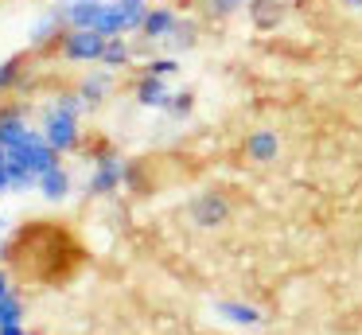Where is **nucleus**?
<instances>
[{"instance_id": "25", "label": "nucleus", "mask_w": 362, "mask_h": 335, "mask_svg": "<svg viewBox=\"0 0 362 335\" xmlns=\"http://www.w3.org/2000/svg\"><path fill=\"white\" fill-rule=\"evenodd\" d=\"M129 4H152V0H129Z\"/></svg>"}, {"instance_id": "1", "label": "nucleus", "mask_w": 362, "mask_h": 335, "mask_svg": "<svg viewBox=\"0 0 362 335\" xmlns=\"http://www.w3.org/2000/svg\"><path fill=\"white\" fill-rule=\"evenodd\" d=\"M0 148L8 156L12 191H32L43 171H51L63 156L43 140L40 125H32L20 101H0Z\"/></svg>"}, {"instance_id": "3", "label": "nucleus", "mask_w": 362, "mask_h": 335, "mask_svg": "<svg viewBox=\"0 0 362 335\" xmlns=\"http://www.w3.org/2000/svg\"><path fill=\"white\" fill-rule=\"evenodd\" d=\"M82 113H86V106H82L78 90H59L43 101L40 132L59 156H71L82 148Z\"/></svg>"}, {"instance_id": "8", "label": "nucleus", "mask_w": 362, "mask_h": 335, "mask_svg": "<svg viewBox=\"0 0 362 335\" xmlns=\"http://www.w3.org/2000/svg\"><path fill=\"white\" fill-rule=\"evenodd\" d=\"M78 98H82V106H86V113L90 109H102L105 101L113 98V90H117V82H113V70H105V67H90L86 74L78 78Z\"/></svg>"}, {"instance_id": "10", "label": "nucleus", "mask_w": 362, "mask_h": 335, "mask_svg": "<svg viewBox=\"0 0 362 335\" xmlns=\"http://www.w3.org/2000/svg\"><path fill=\"white\" fill-rule=\"evenodd\" d=\"M35 191H40L47 203H66V199L74 195V176H71V168H66V164L59 160L51 171H43V176H40Z\"/></svg>"}, {"instance_id": "12", "label": "nucleus", "mask_w": 362, "mask_h": 335, "mask_svg": "<svg viewBox=\"0 0 362 335\" xmlns=\"http://www.w3.org/2000/svg\"><path fill=\"white\" fill-rule=\"evenodd\" d=\"M245 156H250V160H257V164L276 160V156H281V137H276V132H269V129L250 132V137H245Z\"/></svg>"}, {"instance_id": "13", "label": "nucleus", "mask_w": 362, "mask_h": 335, "mask_svg": "<svg viewBox=\"0 0 362 335\" xmlns=\"http://www.w3.org/2000/svg\"><path fill=\"white\" fill-rule=\"evenodd\" d=\"M136 62V43L133 39H110V43H105V55H102V67L105 70H113V74H117V70H129Z\"/></svg>"}, {"instance_id": "11", "label": "nucleus", "mask_w": 362, "mask_h": 335, "mask_svg": "<svg viewBox=\"0 0 362 335\" xmlns=\"http://www.w3.org/2000/svg\"><path fill=\"white\" fill-rule=\"evenodd\" d=\"M226 215H230V203L222 195H199L195 207H191V218L199 226H218V222H226Z\"/></svg>"}, {"instance_id": "21", "label": "nucleus", "mask_w": 362, "mask_h": 335, "mask_svg": "<svg viewBox=\"0 0 362 335\" xmlns=\"http://www.w3.org/2000/svg\"><path fill=\"white\" fill-rule=\"evenodd\" d=\"M12 191V176H8V156H4V148H0V195Z\"/></svg>"}, {"instance_id": "22", "label": "nucleus", "mask_w": 362, "mask_h": 335, "mask_svg": "<svg viewBox=\"0 0 362 335\" xmlns=\"http://www.w3.org/2000/svg\"><path fill=\"white\" fill-rule=\"evenodd\" d=\"M8 293H12V280H8V273L0 269V300H4V296H8Z\"/></svg>"}, {"instance_id": "17", "label": "nucleus", "mask_w": 362, "mask_h": 335, "mask_svg": "<svg viewBox=\"0 0 362 335\" xmlns=\"http://www.w3.org/2000/svg\"><path fill=\"white\" fill-rule=\"evenodd\" d=\"M245 8H250V0H203V12L211 16V20H234Z\"/></svg>"}, {"instance_id": "14", "label": "nucleus", "mask_w": 362, "mask_h": 335, "mask_svg": "<svg viewBox=\"0 0 362 335\" xmlns=\"http://www.w3.org/2000/svg\"><path fill=\"white\" fill-rule=\"evenodd\" d=\"M24 82H28V62H24V55H8V59H0V98L16 93Z\"/></svg>"}, {"instance_id": "19", "label": "nucleus", "mask_w": 362, "mask_h": 335, "mask_svg": "<svg viewBox=\"0 0 362 335\" xmlns=\"http://www.w3.org/2000/svg\"><path fill=\"white\" fill-rule=\"evenodd\" d=\"M191 109H195V90H175L172 93V106H168L164 113L172 117V121H187Z\"/></svg>"}, {"instance_id": "16", "label": "nucleus", "mask_w": 362, "mask_h": 335, "mask_svg": "<svg viewBox=\"0 0 362 335\" xmlns=\"http://www.w3.org/2000/svg\"><path fill=\"white\" fill-rule=\"evenodd\" d=\"M141 74L168 78V82H172V78L180 74V59H175V55H148V59L141 62Z\"/></svg>"}, {"instance_id": "20", "label": "nucleus", "mask_w": 362, "mask_h": 335, "mask_svg": "<svg viewBox=\"0 0 362 335\" xmlns=\"http://www.w3.org/2000/svg\"><path fill=\"white\" fill-rule=\"evenodd\" d=\"M218 316H226V319H234V324H257V312L253 308H245V304H218Z\"/></svg>"}, {"instance_id": "6", "label": "nucleus", "mask_w": 362, "mask_h": 335, "mask_svg": "<svg viewBox=\"0 0 362 335\" xmlns=\"http://www.w3.org/2000/svg\"><path fill=\"white\" fill-rule=\"evenodd\" d=\"M105 43L110 39L105 35H98V31H78V28H71L63 35V43L55 47V55L66 62V67H102V55H105Z\"/></svg>"}, {"instance_id": "26", "label": "nucleus", "mask_w": 362, "mask_h": 335, "mask_svg": "<svg viewBox=\"0 0 362 335\" xmlns=\"http://www.w3.org/2000/svg\"><path fill=\"white\" fill-rule=\"evenodd\" d=\"M28 335H40V331H28Z\"/></svg>"}, {"instance_id": "24", "label": "nucleus", "mask_w": 362, "mask_h": 335, "mask_svg": "<svg viewBox=\"0 0 362 335\" xmlns=\"http://www.w3.org/2000/svg\"><path fill=\"white\" fill-rule=\"evenodd\" d=\"M0 335H28V331H24V324H20V327H0Z\"/></svg>"}, {"instance_id": "2", "label": "nucleus", "mask_w": 362, "mask_h": 335, "mask_svg": "<svg viewBox=\"0 0 362 335\" xmlns=\"http://www.w3.org/2000/svg\"><path fill=\"white\" fill-rule=\"evenodd\" d=\"M144 8L148 4H129V0H63L59 12H63L66 28L98 31L105 39H136Z\"/></svg>"}, {"instance_id": "9", "label": "nucleus", "mask_w": 362, "mask_h": 335, "mask_svg": "<svg viewBox=\"0 0 362 335\" xmlns=\"http://www.w3.org/2000/svg\"><path fill=\"white\" fill-rule=\"evenodd\" d=\"M172 82L168 78H152V74H136L133 82V101L141 109H156V113H164L168 106H172Z\"/></svg>"}, {"instance_id": "15", "label": "nucleus", "mask_w": 362, "mask_h": 335, "mask_svg": "<svg viewBox=\"0 0 362 335\" xmlns=\"http://www.w3.org/2000/svg\"><path fill=\"white\" fill-rule=\"evenodd\" d=\"M245 12H250V20L257 23L261 31L276 28V23L284 20V4H281V0H250V8H245Z\"/></svg>"}, {"instance_id": "4", "label": "nucleus", "mask_w": 362, "mask_h": 335, "mask_svg": "<svg viewBox=\"0 0 362 335\" xmlns=\"http://www.w3.org/2000/svg\"><path fill=\"white\" fill-rule=\"evenodd\" d=\"M125 176H129V160L117 148L98 140V148H90V176H86V183H82V191H86L90 199H105V195L125 187Z\"/></svg>"}, {"instance_id": "5", "label": "nucleus", "mask_w": 362, "mask_h": 335, "mask_svg": "<svg viewBox=\"0 0 362 335\" xmlns=\"http://www.w3.org/2000/svg\"><path fill=\"white\" fill-rule=\"evenodd\" d=\"M187 20V16L180 12L175 4H148L144 8V20H141V31H136V39H141L144 47H164L175 39V31H180V23Z\"/></svg>"}, {"instance_id": "18", "label": "nucleus", "mask_w": 362, "mask_h": 335, "mask_svg": "<svg viewBox=\"0 0 362 335\" xmlns=\"http://www.w3.org/2000/svg\"><path fill=\"white\" fill-rule=\"evenodd\" d=\"M20 324H24V300H20V293H8L0 300V327H20Z\"/></svg>"}, {"instance_id": "23", "label": "nucleus", "mask_w": 362, "mask_h": 335, "mask_svg": "<svg viewBox=\"0 0 362 335\" xmlns=\"http://www.w3.org/2000/svg\"><path fill=\"white\" fill-rule=\"evenodd\" d=\"M339 4H343L346 12H362V0H339Z\"/></svg>"}, {"instance_id": "7", "label": "nucleus", "mask_w": 362, "mask_h": 335, "mask_svg": "<svg viewBox=\"0 0 362 335\" xmlns=\"http://www.w3.org/2000/svg\"><path fill=\"white\" fill-rule=\"evenodd\" d=\"M66 31L71 28H66L63 12H59V4H55V8H47L43 16L32 20V28H28V47H32V51H55Z\"/></svg>"}]
</instances>
